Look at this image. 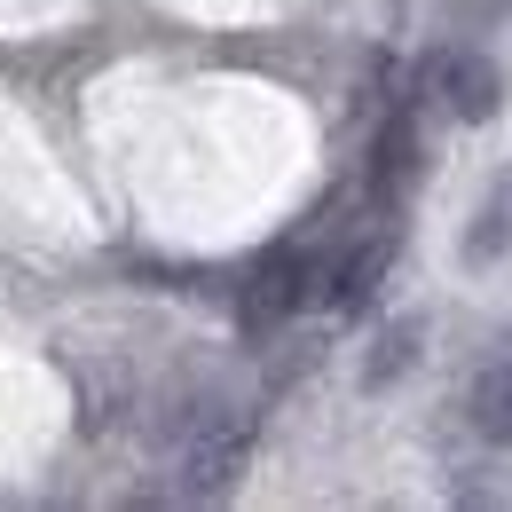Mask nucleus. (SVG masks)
<instances>
[{"mask_svg":"<svg viewBox=\"0 0 512 512\" xmlns=\"http://www.w3.org/2000/svg\"><path fill=\"white\" fill-rule=\"evenodd\" d=\"M386 253H394L386 237H371V245H355V253H347L339 268H331V292H323V300H331V308H355V300H371V284H379Z\"/></svg>","mask_w":512,"mask_h":512,"instance_id":"4","label":"nucleus"},{"mask_svg":"<svg viewBox=\"0 0 512 512\" xmlns=\"http://www.w3.org/2000/svg\"><path fill=\"white\" fill-rule=\"evenodd\" d=\"M465 410H473V434H481V442L512 449V363H489V371L473 379V394H465Z\"/></svg>","mask_w":512,"mask_h":512,"instance_id":"3","label":"nucleus"},{"mask_svg":"<svg viewBox=\"0 0 512 512\" xmlns=\"http://www.w3.org/2000/svg\"><path fill=\"white\" fill-rule=\"evenodd\" d=\"M434 87L449 95V119H465V127H481V119L505 111V71L489 64L481 48H449V56H434Z\"/></svg>","mask_w":512,"mask_h":512,"instance_id":"1","label":"nucleus"},{"mask_svg":"<svg viewBox=\"0 0 512 512\" xmlns=\"http://www.w3.org/2000/svg\"><path fill=\"white\" fill-rule=\"evenodd\" d=\"M410 150H418L410 127H386V142H379V190H402V182H410V166H418Z\"/></svg>","mask_w":512,"mask_h":512,"instance_id":"6","label":"nucleus"},{"mask_svg":"<svg viewBox=\"0 0 512 512\" xmlns=\"http://www.w3.org/2000/svg\"><path fill=\"white\" fill-rule=\"evenodd\" d=\"M418 339H426V323H418V316H410V323H394V331L379 339V355H371V371H363V386H394L402 371H410Z\"/></svg>","mask_w":512,"mask_h":512,"instance_id":"5","label":"nucleus"},{"mask_svg":"<svg viewBox=\"0 0 512 512\" xmlns=\"http://www.w3.org/2000/svg\"><path fill=\"white\" fill-rule=\"evenodd\" d=\"M465 268H489V260H505L512 253V166L481 190V213H473V229H465Z\"/></svg>","mask_w":512,"mask_h":512,"instance_id":"2","label":"nucleus"}]
</instances>
